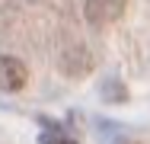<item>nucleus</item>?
I'll use <instances>...</instances> for the list:
<instances>
[{"label":"nucleus","instance_id":"f03ea898","mask_svg":"<svg viewBox=\"0 0 150 144\" xmlns=\"http://www.w3.org/2000/svg\"><path fill=\"white\" fill-rule=\"evenodd\" d=\"M125 6H128V0H83V13L93 26H109V23L121 19Z\"/></svg>","mask_w":150,"mask_h":144},{"label":"nucleus","instance_id":"7ed1b4c3","mask_svg":"<svg viewBox=\"0 0 150 144\" xmlns=\"http://www.w3.org/2000/svg\"><path fill=\"white\" fill-rule=\"evenodd\" d=\"M42 144H77L70 135H64L61 128H48L45 135H42Z\"/></svg>","mask_w":150,"mask_h":144},{"label":"nucleus","instance_id":"f257e3e1","mask_svg":"<svg viewBox=\"0 0 150 144\" xmlns=\"http://www.w3.org/2000/svg\"><path fill=\"white\" fill-rule=\"evenodd\" d=\"M29 83V67L16 55H0V93H19Z\"/></svg>","mask_w":150,"mask_h":144},{"label":"nucleus","instance_id":"20e7f679","mask_svg":"<svg viewBox=\"0 0 150 144\" xmlns=\"http://www.w3.org/2000/svg\"><path fill=\"white\" fill-rule=\"evenodd\" d=\"M121 144H137V141H121Z\"/></svg>","mask_w":150,"mask_h":144}]
</instances>
